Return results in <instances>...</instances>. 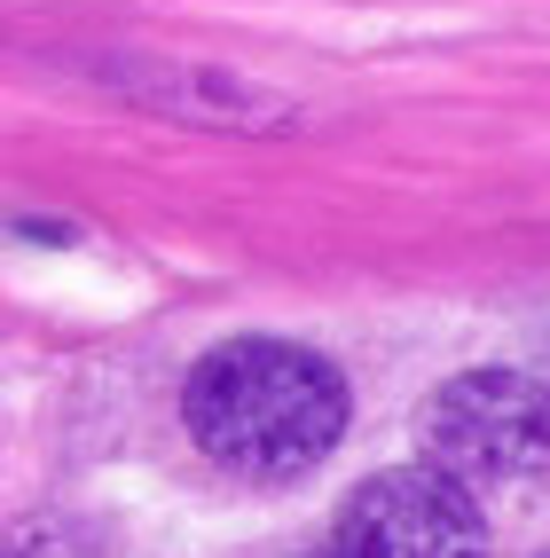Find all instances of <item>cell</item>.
Wrapping results in <instances>:
<instances>
[{"mask_svg": "<svg viewBox=\"0 0 550 558\" xmlns=\"http://www.w3.org/2000/svg\"><path fill=\"white\" fill-rule=\"evenodd\" d=\"M190 440L244 480H291L346 433V378L291 339H229L181 386Z\"/></svg>", "mask_w": 550, "mask_h": 558, "instance_id": "obj_1", "label": "cell"}, {"mask_svg": "<svg viewBox=\"0 0 550 558\" xmlns=\"http://www.w3.org/2000/svg\"><path fill=\"white\" fill-rule=\"evenodd\" d=\"M315 558H346V550H339V543H322V550H315Z\"/></svg>", "mask_w": 550, "mask_h": 558, "instance_id": "obj_5", "label": "cell"}, {"mask_svg": "<svg viewBox=\"0 0 550 558\" xmlns=\"http://www.w3.org/2000/svg\"><path fill=\"white\" fill-rule=\"evenodd\" d=\"M9 558H87V550H80V535H71V527H16Z\"/></svg>", "mask_w": 550, "mask_h": 558, "instance_id": "obj_4", "label": "cell"}, {"mask_svg": "<svg viewBox=\"0 0 550 558\" xmlns=\"http://www.w3.org/2000/svg\"><path fill=\"white\" fill-rule=\"evenodd\" d=\"M330 543L346 558H488V519L440 464H401L346 496Z\"/></svg>", "mask_w": 550, "mask_h": 558, "instance_id": "obj_3", "label": "cell"}, {"mask_svg": "<svg viewBox=\"0 0 550 558\" xmlns=\"http://www.w3.org/2000/svg\"><path fill=\"white\" fill-rule=\"evenodd\" d=\"M425 449L449 480H520L550 457V386L520 369H464L425 409Z\"/></svg>", "mask_w": 550, "mask_h": 558, "instance_id": "obj_2", "label": "cell"}]
</instances>
